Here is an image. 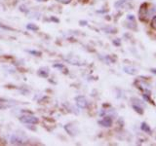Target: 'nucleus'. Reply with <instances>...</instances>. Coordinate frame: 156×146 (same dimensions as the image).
<instances>
[{"label": "nucleus", "mask_w": 156, "mask_h": 146, "mask_svg": "<svg viewBox=\"0 0 156 146\" xmlns=\"http://www.w3.org/2000/svg\"><path fill=\"white\" fill-rule=\"evenodd\" d=\"M0 28H3V29H6V30H13V28H10V26H7L5 24H2L1 23H0Z\"/></svg>", "instance_id": "obj_10"}, {"label": "nucleus", "mask_w": 156, "mask_h": 146, "mask_svg": "<svg viewBox=\"0 0 156 146\" xmlns=\"http://www.w3.org/2000/svg\"><path fill=\"white\" fill-rule=\"evenodd\" d=\"M20 121L24 124H37L39 122V119L32 115H24L20 117Z\"/></svg>", "instance_id": "obj_1"}, {"label": "nucleus", "mask_w": 156, "mask_h": 146, "mask_svg": "<svg viewBox=\"0 0 156 146\" xmlns=\"http://www.w3.org/2000/svg\"><path fill=\"white\" fill-rule=\"evenodd\" d=\"M75 101H76L77 106L80 108H86L88 106V101H87V99H86V97L83 96H77L75 99Z\"/></svg>", "instance_id": "obj_2"}, {"label": "nucleus", "mask_w": 156, "mask_h": 146, "mask_svg": "<svg viewBox=\"0 0 156 146\" xmlns=\"http://www.w3.org/2000/svg\"><path fill=\"white\" fill-rule=\"evenodd\" d=\"M27 28L29 29V30H33V31H36V30H38V26L33 24H28L27 25Z\"/></svg>", "instance_id": "obj_7"}, {"label": "nucleus", "mask_w": 156, "mask_h": 146, "mask_svg": "<svg viewBox=\"0 0 156 146\" xmlns=\"http://www.w3.org/2000/svg\"><path fill=\"white\" fill-rule=\"evenodd\" d=\"M99 125H102V127H110L112 125V119L110 117H106L102 120L99 122Z\"/></svg>", "instance_id": "obj_3"}, {"label": "nucleus", "mask_w": 156, "mask_h": 146, "mask_svg": "<svg viewBox=\"0 0 156 146\" xmlns=\"http://www.w3.org/2000/svg\"><path fill=\"white\" fill-rule=\"evenodd\" d=\"M14 105L13 102H10V101H5V100H0V109H5L10 107V106Z\"/></svg>", "instance_id": "obj_4"}, {"label": "nucleus", "mask_w": 156, "mask_h": 146, "mask_svg": "<svg viewBox=\"0 0 156 146\" xmlns=\"http://www.w3.org/2000/svg\"><path fill=\"white\" fill-rule=\"evenodd\" d=\"M37 74H38L40 77H44V78H46V77H48L49 71H48V69H47V68H40V69L38 70Z\"/></svg>", "instance_id": "obj_5"}, {"label": "nucleus", "mask_w": 156, "mask_h": 146, "mask_svg": "<svg viewBox=\"0 0 156 146\" xmlns=\"http://www.w3.org/2000/svg\"><path fill=\"white\" fill-rule=\"evenodd\" d=\"M11 142H12V144L20 145V144H24V140L21 138H18V136L14 135V136H12V138H11Z\"/></svg>", "instance_id": "obj_6"}, {"label": "nucleus", "mask_w": 156, "mask_h": 146, "mask_svg": "<svg viewBox=\"0 0 156 146\" xmlns=\"http://www.w3.org/2000/svg\"><path fill=\"white\" fill-rule=\"evenodd\" d=\"M57 1L60 3H63V4H68L71 2V0H57Z\"/></svg>", "instance_id": "obj_11"}, {"label": "nucleus", "mask_w": 156, "mask_h": 146, "mask_svg": "<svg viewBox=\"0 0 156 146\" xmlns=\"http://www.w3.org/2000/svg\"><path fill=\"white\" fill-rule=\"evenodd\" d=\"M141 129H142V130H145V131H149V128H146V127H145V123L142 124V126H141Z\"/></svg>", "instance_id": "obj_12"}, {"label": "nucleus", "mask_w": 156, "mask_h": 146, "mask_svg": "<svg viewBox=\"0 0 156 146\" xmlns=\"http://www.w3.org/2000/svg\"><path fill=\"white\" fill-rule=\"evenodd\" d=\"M29 54H31V55H33V56H36V57H40L41 55H42V53L41 52H39V51H31V50H29V51H28Z\"/></svg>", "instance_id": "obj_8"}, {"label": "nucleus", "mask_w": 156, "mask_h": 146, "mask_svg": "<svg viewBox=\"0 0 156 146\" xmlns=\"http://www.w3.org/2000/svg\"><path fill=\"white\" fill-rule=\"evenodd\" d=\"M37 1H39V2H45V1H47V0H37Z\"/></svg>", "instance_id": "obj_13"}, {"label": "nucleus", "mask_w": 156, "mask_h": 146, "mask_svg": "<svg viewBox=\"0 0 156 146\" xmlns=\"http://www.w3.org/2000/svg\"><path fill=\"white\" fill-rule=\"evenodd\" d=\"M151 28L156 30V16L152 19V21H151Z\"/></svg>", "instance_id": "obj_9"}]
</instances>
